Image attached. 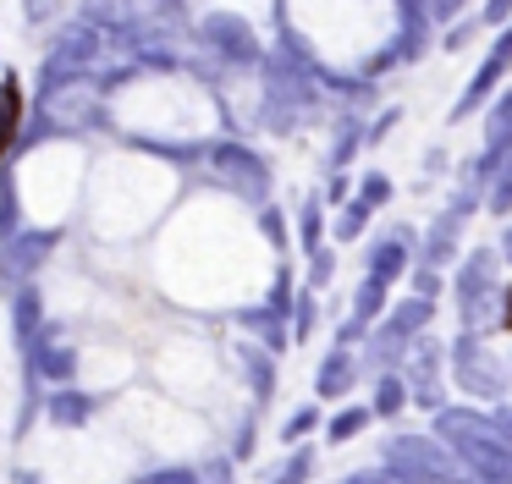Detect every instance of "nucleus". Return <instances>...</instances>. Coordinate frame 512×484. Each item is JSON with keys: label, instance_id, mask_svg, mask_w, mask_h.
Masks as SVG:
<instances>
[{"label": "nucleus", "instance_id": "f257e3e1", "mask_svg": "<svg viewBox=\"0 0 512 484\" xmlns=\"http://www.w3.org/2000/svg\"><path fill=\"white\" fill-rule=\"evenodd\" d=\"M17 127H23V88H17V77H6L0 83V160L12 154Z\"/></svg>", "mask_w": 512, "mask_h": 484}, {"label": "nucleus", "instance_id": "f03ea898", "mask_svg": "<svg viewBox=\"0 0 512 484\" xmlns=\"http://www.w3.org/2000/svg\"><path fill=\"white\" fill-rule=\"evenodd\" d=\"M507 330H512V292H507Z\"/></svg>", "mask_w": 512, "mask_h": 484}]
</instances>
